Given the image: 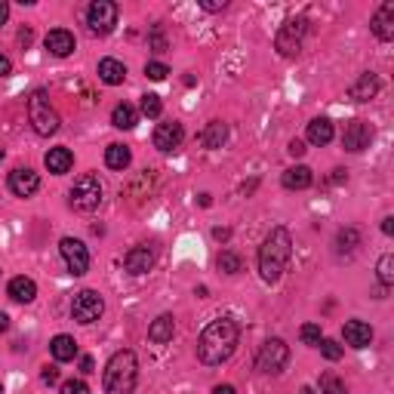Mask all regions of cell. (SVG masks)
Returning a JSON list of instances; mask_svg holds the SVG:
<instances>
[{
  "instance_id": "cell-1",
  "label": "cell",
  "mask_w": 394,
  "mask_h": 394,
  "mask_svg": "<svg viewBox=\"0 0 394 394\" xmlns=\"http://www.w3.org/2000/svg\"><path fill=\"white\" fill-rule=\"evenodd\" d=\"M240 342V327L235 317H216L203 327L201 339H197V361L207 366L225 364L231 354L237 351Z\"/></svg>"
},
{
  "instance_id": "cell-2",
  "label": "cell",
  "mask_w": 394,
  "mask_h": 394,
  "mask_svg": "<svg viewBox=\"0 0 394 394\" xmlns=\"http://www.w3.org/2000/svg\"><path fill=\"white\" fill-rule=\"evenodd\" d=\"M293 256V237L290 231L283 225H277L268 231V237L262 240V247H259V274H262L265 283H277L283 274L286 262H290Z\"/></svg>"
},
{
  "instance_id": "cell-3",
  "label": "cell",
  "mask_w": 394,
  "mask_h": 394,
  "mask_svg": "<svg viewBox=\"0 0 394 394\" xmlns=\"http://www.w3.org/2000/svg\"><path fill=\"white\" fill-rule=\"evenodd\" d=\"M136 382H139V361L130 348L123 351H114L111 361L105 364V376H102V385H105V394H133L136 391Z\"/></svg>"
},
{
  "instance_id": "cell-4",
  "label": "cell",
  "mask_w": 394,
  "mask_h": 394,
  "mask_svg": "<svg viewBox=\"0 0 394 394\" xmlns=\"http://www.w3.org/2000/svg\"><path fill=\"white\" fill-rule=\"evenodd\" d=\"M102 197H105V188H102V182H98V176L84 173L74 185H71L68 201H71V210H77V213H93V210H98Z\"/></svg>"
},
{
  "instance_id": "cell-5",
  "label": "cell",
  "mask_w": 394,
  "mask_h": 394,
  "mask_svg": "<svg viewBox=\"0 0 394 394\" xmlns=\"http://www.w3.org/2000/svg\"><path fill=\"white\" fill-rule=\"evenodd\" d=\"M28 118H31V127L38 136H52V133H59V114L56 108L50 105V98L43 89H38L31 98H28Z\"/></svg>"
},
{
  "instance_id": "cell-6",
  "label": "cell",
  "mask_w": 394,
  "mask_h": 394,
  "mask_svg": "<svg viewBox=\"0 0 394 394\" xmlns=\"http://www.w3.org/2000/svg\"><path fill=\"white\" fill-rule=\"evenodd\" d=\"M305 34H308V19H286L281 25V31H277L274 38V50L281 52L283 59H296L302 52V43H305Z\"/></svg>"
},
{
  "instance_id": "cell-7",
  "label": "cell",
  "mask_w": 394,
  "mask_h": 394,
  "mask_svg": "<svg viewBox=\"0 0 394 394\" xmlns=\"http://www.w3.org/2000/svg\"><path fill=\"white\" fill-rule=\"evenodd\" d=\"M286 364H290V345L283 339H268L256 354V370L265 376H281Z\"/></svg>"
},
{
  "instance_id": "cell-8",
  "label": "cell",
  "mask_w": 394,
  "mask_h": 394,
  "mask_svg": "<svg viewBox=\"0 0 394 394\" xmlns=\"http://www.w3.org/2000/svg\"><path fill=\"white\" fill-rule=\"evenodd\" d=\"M86 25L98 38L111 34L114 25H118V4H114V0H93V4L86 6Z\"/></svg>"
},
{
  "instance_id": "cell-9",
  "label": "cell",
  "mask_w": 394,
  "mask_h": 394,
  "mask_svg": "<svg viewBox=\"0 0 394 394\" xmlns=\"http://www.w3.org/2000/svg\"><path fill=\"white\" fill-rule=\"evenodd\" d=\"M102 315H105V302L96 290H80L74 296V302H71V317L77 324H96Z\"/></svg>"
},
{
  "instance_id": "cell-10",
  "label": "cell",
  "mask_w": 394,
  "mask_h": 394,
  "mask_svg": "<svg viewBox=\"0 0 394 394\" xmlns=\"http://www.w3.org/2000/svg\"><path fill=\"white\" fill-rule=\"evenodd\" d=\"M59 253L62 259H65V265H68V274H86L89 271V249L84 240H77V237H62V244H59Z\"/></svg>"
},
{
  "instance_id": "cell-11",
  "label": "cell",
  "mask_w": 394,
  "mask_h": 394,
  "mask_svg": "<svg viewBox=\"0 0 394 394\" xmlns=\"http://www.w3.org/2000/svg\"><path fill=\"white\" fill-rule=\"evenodd\" d=\"M151 142H154L157 151H164V154H169V151H179L185 142V130L179 120H167V123H157L154 136H151Z\"/></svg>"
},
{
  "instance_id": "cell-12",
  "label": "cell",
  "mask_w": 394,
  "mask_h": 394,
  "mask_svg": "<svg viewBox=\"0 0 394 394\" xmlns=\"http://www.w3.org/2000/svg\"><path fill=\"white\" fill-rule=\"evenodd\" d=\"M373 142V127L366 120H348L345 123V133H342V148L357 154V151L370 148Z\"/></svg>"
},
{
  "instance_id": "cell-13",
  "label": "cell",
  "mask_w": 394,
  "mask_h": 394,
  "mask_svg": "<svg viewBox=\"0 0 394 394\" xmlns=\"http://www.w3.org/2000/svg\"><path fill=\"white\" fill-rule=\"evenodd\" d=\"M6 185H10V191L16 197H31V194H38V188H40V176L28 167H19L10 173V182Z\"/></svg>"
},
{
  "instance_id": "cell-14",
  "label": "cell",
  "mask_w": 394,
  "mask_h": 394,
  "mask_svg": "<svg viewBox=\"0 0 394 394\" xmlns=\"http://www.w3.org/2000/svg\"><path fill=\"white\" fill-rule=\"evenodd\" d=\"M43 47H47L50 56L65 59V56H71V52H74L77 40H74V34L65 31V28H52V31L47 34V38H43Z\"/></svg>"
},
{
  "instance_id": "cell-15",
  "label": "cell",
  "mask_w": 394,
  "mask_h": 394,
  "mask_svg": "<svg viewBox=\"0 0 394 394\" xmlns=\"http://www.w3.org/2000/svg\"><path fill=\"white\" fill-rule=\"evenodd\" d=\"M370 28L379 40H394V0H385L379 10L373 13Z\"/></svg>"
},
{
  "instance_id": "cell-16",
  "label": "cell",
  "mask_w": 394,
  "mask_h": 394,
  "mask_svg": "<svg viewBox=\"0 0 394 394\" xmlns=\"http://www.w3.org/2000/svg\"><path fill=\"white\" fill-rule=\"evenodd\" d=\"M123 268H127L130 274H148L151 268H154V249L145 247V244L133 247L130 253L123 256Z\"/></svg>"
},
{
  "instance_id": "cell-17",
  "label": "cell",
  "mask_w": 394,
  "mask_h": 394,
  "mask_svg": "<svg viewBox=\"0 0 394 394\" xmlns=\"http://www.w3.org/2000/svg\"><path fill=\"white\" fill-rule=\"evenodd\" d=\"M342 339H345V345H351V348H366L373 342V327L364 324V320H345Z\"/></svg>"
},
{
  "instance_id": "cell-18",
  "label": "cell",
  "mask_w": 394,
  "mask_h": 394,
  "mask_svg": "<svg viewBox=\"0 0 394 394\" xmlns=\"http://www.w3.org/2000/svg\"><path fill=\"white\" fill-rule=\"evenodd\" d=\"M379 77L373 74V71H364L361 77H357V84L348 89V98H351V102H370V98L379 93Z\"/></svg>"
},
{
  "instance_id": "cell-19",
  "label": "cell",
  "mask_w": 394,
  "mask_h": 394,
  "mask_svg": "<svg viewBox=\"0 0 394 394\" xmlns=\"http://www.w3.org/2000/svg\"><path fill=\"white\" fill-rule=\"evenodd\" d=\"M6 293H10L13 302H22V305H28V302H34V296H38V283L31 281V277H13L10 283H6Z\"/></svg>"
},
{
  "instance_id": "cell-20",
  "label": "cell",
  "mask_w": 394,
  "mask_h": 394,
  "mask_svg": "<svg viewBox=\"0 0 394 394\" xmlns=\"http://www.w3.org/2000/svg\"><path fill=\"white\" fill-rule=\"evenodd\" d=\"M173 333H176V317L173 315H160V317L151 320V327H148V339L154 345L173 342Z\"/></svg>"
},
{
  "instance_id": "cell-21",
  "label": "cell",
  "mask_w": 394,
  "mask_h": 394,
  "mask_svg": "<svg viewBox=\"0 0 394 394\" xmlns=\"http://www.w3.org/2000/svg\"><path fill=\"white\" fill-rule=\"evenodd\" d=\"M98 80L108 86H120L123 80H127V65H123L120 59H102L98 62Z\"/></svg>"
},
{
  "instance_id": "cell-22",
  "label": "cell",
  "mask_w": 394,
  "mask_h": 394,
  "mask_svg": "<svg viewBox=\"0 0 394 394\" xmlns=\"http://www.w3.org/2000/svg\"><path fill=\"white\" fill-rule=\"evenodd\" d=\"M43 164H47V169L52 176H65L71 167H74V154H71V148H50L47 157H43Z\"/></svg>"
},
{
  "instance_id": "cell-23",
  "label": "cell",
  "mask_w": 394,
  "mask_h": 394,
  "mask_svg": "<svg viewBox=\"0 0 394 394\" xmlns=\"http://www.w3.org/2000/svg\"><path fill=\"white\" fill-rule=\"evenodd\" d=\"M333 136H336V130H333V120L330 118H315L305 130V139L311 142V145H330Z\"/></svg>"
},
{
  "instance_id": "cell-24",
  "label": "cell",
  "mask_w": 394,
  "mask_h": 394,
  "mask_svg": "<svg viewBox=\"0 0 394 394\" xmlns=\"http://www.w3.org/2000/svg\"><path fill=\"white\" fill-rule=\"evenodd\" d=\"M228 142V123H222V120H210L207 127H203L201 133V145L207 148V151H216L222 148Z\"/></svg>"
},
{
  "instance_id": "cell-25",
  "label": "cell",
  "mask_w": 394,
  "mask_h": 394,
  "mask_svg": "<svg viewBox=\"0 0 394 394\" xmlns=\"http://www.w3.org/2000/svg\"><path fill=\"white\" fill-rule=\"evenodd\" d=\"M315 182V176H311V169L308 167H290L286 173L281 176V185L286 188V191H305V188Z\"/></svg>"
},
{
  "instance_id": "cell-26",
  "label": "cell",
  "mask_w": 394,
  "mask_h": 394,
  "mask_svg": "<svg viewBox=\"0 0 394 394\" xmlns=\"http://www.w3.org/2000/svg\"><path fill=\"white\" fill-rule=\"evenodd\" d=\"M50 351H52V357H56L59 364H68V361H74L77 357V342H74V336H65V333H59L56 339L50 342Z\"/></svg>"
},
{
  "instance_id": "cell-27",
  "label": "cell",
  "mask_w": 394,
  "mask_h": 394,
  "mask_svg": "<svg viewBox=\"0 0 394 394\" xmlns=\"http://www.w3.org/2000/svg\"><path fill=\"white\" fill-rule=\"evenodd\" d=\"M361 247V231L357 228H339V235H336V253L339 256H351L354 249Z\"/></svg>"
},
{
  "instance_id": "cell-28",
  "label": "cell",
  "mask_w": 394,
  "mask_h": 394,
  "mask_svg": "<svg viewBox=\"0 0 394 394\" xmlns=\"http://www.w3.org/2000/svg\"><path fill=\"white\" fill-rule=\"evenodd\" d=\"M130 160H133V151L127 145H120V142L105 148V164H108V169H127Z\"/></svg>"
},
{
  "instance_id": "cell-29",
  "label": "cell",
  "mask_w": 394,
  "mask_h": 394,
  "mask_svg": "<svg viewBox=\"0 0 394 394\" xmlns=\"http://www.w3.org/2000/svg\"><path fill=\"white\" fill-rule=\"evenodd\" d=\"M111 123H114V127H118V130H133V127H136V123H139V111L133 108V105L120 102L118 108L111 111Z\"/></svg>"
},
{
  "instance_id": "cell-30",
  "label": "cell",
  "mask_w": 394,
  "mask_h": 394,
  "mask_svg": "<svg viewBox=\"0 0 394 394\" xmlns=\"http://www.w3.org/2000/svg\"><path fill=\"white\" fill-rule=\"evenodd\" d=\"M376 274H379L382 290H388V286L394 283V256H391V253H385V256L379 259V265H376Z\"/></svg>"
},
{
  "instance_id": "cell-31",
  "label": "cell",
  "mask_w": 394,
  "mask_h": 394,
  "mask_svg": "<svg viewBox=\"0 0 394 394\" xmlns=\"http://www.w3.org/2000/svg\"><path fill=\"white\" fill-rule=\"evenodd\" d=\"M320 394H348V388L336 373H324L320 376Z\"/></svg>"
},
{
  "instance_id": "cell-32",
  "label": "cell",
  "mask_w": 394,
  "mask_h": 394,
  "mask_svg": "<svg viewBox=\"0 0 394 394\" xmlns=\"http://www.w3.org/2000/svg\"><path fill=\"white\" fill-rule=\"evenodd\" d=\"M216 265H219V271H225V274H237L240 268H244V262H240V256L237 253H231V249H225L219 259H216Z\"/></svg>"
},
{
  "instance_id": "cell-33",
  "label": "cell",
  "mask_w": 394,
  "mask_h": 394,
  "mask_svg": "<svg viewBox=\"0 0 394 394\" xmlns=\"http://www.w3.org/2000/svg\"><path fill=\"white\" fill-rule=\"evenodd\" d=\"M299 339H302L305 345L317 348L320 339H324V333H320V324H302V327H299Z\"/></svg>"
},
{
  "instance_id": "cell-34",
  "label": "cell",
  "mask_w": 394,
  "mask_h": 394,
  "mask_svg": "<svg viewBox=\"0 0 394 394\" xmlns=\"http://www.w3.org/2000/svg\"><path fill=\"white\" fill-rule=\"evenodd\" d=\"M160 111H164V105H160V96H154V93L142 96V114H145V118H160Z\"/></svg>"
},
{
  "instance_id": "cell-35",
  "label": "cell",
  "mask_w": 394,
  "mask_h": 394,
  "mask_svg": "<svg viewBox=\"0 0 394 394\" xmlns=\"http://www.w3.org/2000/svg\"><path fill=\"white\" fill-rule=\"evenodd\" d=\"M320 354L327 357V361H339V357H342V345L336 342V339H320Z\"/></svg>"
},
{
  "instance_id": "cell-36",
  "label": "cell",
  "mask_w": 394,
  "mask_h": 394,
  "mask_svg": "<svg viewBox=\"0 0 394 394\" xmlns=\"http://www.w3.org/2000/svg\"><path fill=\"white\" fill-rule=\"evenodd\" d=\"M148 47H151V52H167V38H164V31H160V25H154V28H151Z\"/></svg>"
},
{
  "instance_id": "cell-37",
  "label": "cell",
  "mask_w": 394,
  "mask_h": 394,
  "mask_svg": "<svg viewBox=\"0 0 394 394\" xmlns=\"http://www.w3.org/2000/svg\"><path fill=\"white\" fill-rule=\"evenodd\" d=\"M167 74H169V68L164 65V62H148V65H145V77L148 80H167Z\"/></svg>"
},
{
  "instance_id": "cell-38",
  "label": "cell",
  "mask_w": 394,
  "mask_h": 394,
  "mask_svg": "<svg viewBox=\"0 0 394 394\" xmlns=\"http://www.w3.org/2000/svg\"><path fill=\"white\" fill-rule=\"evenodd\" d=\"M59 394H89V385L84 379H68V382H62Z\"/></svg>"
},
{
  "instance_id": "cell-39",
  "label": "cell",
  "mask_w": 394,
  "mask_h": 394,
  "mask_svg": "<svg viewBox=\"0 0 394 394\" xmlns=\"http://www.w3.org/2000/svg\"><path fill=\"white\" fill-rule=\"evenodd\" d=\"M40 379L47 382V385H56V382H59V366H43Z\"/></svg>"
},
{
  "instance_id": "cell-40",
  "label": "cell",
  "mask_w": 394,
  "mask_h": 394,
  "mask_svg": "<svg viewBox=\"0 0 394 394\" xmlns=\"http://www.w3.org/2000/svg\"><path fill=\"white\" fill-rule=\"evenodd\" d=\"M201 6H203V10H207V13H219V10H225V0H201Z\"/></svg>"
},
{
  "instance_id": "cell-41",
  "label": "cell",
  "mask_w": 394,
  "mask_h": 394,
  "mask_svg": "<svg viewBox=\"0 0 394 394\" xmlns=\"http://www.w3.org/2000/svg\"><path fill=\"white\" fill-rule=\"evenodd\" d=\"M286 151H290L293 157H302V154H305V142H302V139H293V142H290V148H286Z\"/></svg>"
},
{
  "instance_id": "cell-42",
  "label": "cell",
  "mask_w": 394,
  "mask_h": 394,
  "mask_svg": "<svg viewBox=\"0 0 394 394\" xmlns=\"http://www.w3.org/2000/svg\"><path fill=\"white\" fill-rule=\"evenodd\" d=\"M10 74H13V62L0 52V77H10Z\"/></svg>"
},
{
  "instance_id": "cell-43",
  "label": "cell",
  "mask_w": 394,
  "mask_h": 394,
  "mask_svg": "<svg viewBox=\"0 0 394 394\" xmlns=\"http://www.w3.org/2000/svg\"><path fill=\"white\" fill-rule=\"evenodd\" d=\"M330 182H333V185H342V182H348V173H345V169H333Z\"/></svg>"
},
{
  "instance_id": "cell-44",
  "label": "cell",
  "mask_w": 394,
  "mask_h": 394,
  "mask_svg": "<svg viewBox=\"0 0 394 394\" xmlns=\"http://www.w3.org/2000/svg\"><path fill=\"white\" fill-rule=\"evenodd\" d=\"M382 235H388V237L394 235V216H385L382 219Z\"/></svg>"
},
{
  "instance_id": "cell-45",
  "label": "cell",
  "mask_w": 394,
  "mask_h": 394,
  "mask_svg": "<svg viewBox=\"0 0 394 394\" xmlns=\"http://www.w3.org/2000/svg\"><path fill=\"white\" fill-rule=\"evenodd\" d=\"M93 370H96L93 357H80V373H93Z\"/></svg>"
},
{
  "instance_id": "cell-46",
  "label": "cell",
  "mask_w": 394,
  "mask_h": 394,
  "mask_svg": "<svg viewBox=\"0 0 394 394\" xmlns=\"http://www.w3.org/2000/svg\"><path fill=\"white\" fill-rule=\"evenodd\" d=\"M31 40H34V34H31V28H22V31H19V43H22V47H28Z\"/></svg>"
},
{
  "instance_id": "cell-47",
  "label": "cell",
  "mask_w": 394,
  "mask_h": 394,
  "mask_svg": "<svg viewBox=\"0 0 394 394\" xmlns=\"http://www.w3.org/2000/svg\"><path fill=\"white\" fill-rule=\"evenodd\" d=\"M213 394H237V391H235V385H216Z\"/></svg>"
},
{
  "instance_id": "cell-48",
  "label": "cell",
  "mask_w": 394,
  "mask_h": 394,
  "mask_svg": "<svg viewBox=\"0 0 394 394\" xmlns=\"http://www.w3.org/2000/svg\"><path fill=\"white\" fill-rule=\"evenodd\" d=\"M213 237H216V240H228L231 231H228V228H213Z\"/></svg>"
},
{
  "instance_id": "cell-49",
  "label": "cell",
  "mask_w": 394,
  "mask_h": 394,
  "mask_svg": "<svg viewBox=\"0 0 394 394\" xmlns=\"http://www.w3.org/2000/svg\"><path fill=\"white\" fill-rule=\"evenodd\" d=\"M6 16H10V4H6V0H0V25L6 22Z\"/></svg>"
},
{
  "instance_id": "cell-50",
  "label": "cell",
  "mask_w": 394,
  "mask_h": 394,
  "mask_svg": "<svg viewBox=\"0 0 394 394\" xmlns=\"http://www.w3.org/2000/svg\"><path fill=\"white\" fill-rule=\"evenodd\" d=\"M4 330H10V317H6L4 311H0V333H4Z\"/></svg>"
},
{
  "instance_id": "cell-51",
  "label": "cell",
  "mask_w": 394,
  "mask_h": 394,
  "mask_svg": "<svg viewBox=\"0 0 394 394\" xmlns=\"http://www.w3.org/2000/svg\"><path fill=\"white\" fill-rule=\"evenodd\" d=\"M299 394H315V388H308V385H305V388H299Z\"/></svg>"
},
{
  "instance_id": "cell-52",
  "label": "cell",
  "mask_w": 394,
  "mask_h": 394,
  "mask_svg": "<svg viewBox=\"0 0 394 394\" xmlns=\"http://www.w3.org/2000/svg\"><path fill=\"white\" fill-rule=\"evenodd\" d=\"M6 157V151H4V145H0V160H4Z\"/></svg>"
},
{
  "instance_id": "cell-53",
  "label": "cell",
  "mask_w": 394,
  "mask_h": 394,
  "mask_svg": "<svg viewBox=\"0 0 394 394\" xmlns=\"http://www.w3.org/2000/svg\"><path fill=\"white\" fill-rule=\"evenodd\" d=\"M0 394H4V385H0Z\"/></svg>"
}]
</instances>
